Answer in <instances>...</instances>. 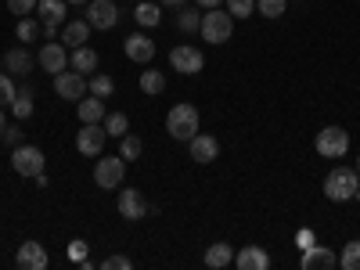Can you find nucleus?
<instances>
[{
  "instance_id": "nucleus-42",
  "label": "nucleus",
  "mask_w": 360,
  "mask_h": 270,
  "mask_svg": "<svg viewBox=\"0 0 360 270\" xmlns=\"http://www.w3.org/2000/svg\"><path fill=\"white\" fill-rule=\"evenodd\" d=\"M159 4H162V8H184L188 0H159Z\"/></svg>"
},
{
  "instance_id": "nucleus-16",
  "label": "nucleus",
  "mask_w": 360,
  "mask_h": 270,
  "mask_svg": "<svg viewBox=\"0 0 360 270\" xmlns=\"http://www.w3.org/2000/svg\"><path fill=\"white\" fill-rule=\"evenodd\" d=\"M234 263H238V270H266L270 266V256L259 245H245V249L234 252Z\"/></svg>"
},
{
  "instance_id": "nucleus-24",
  "label": "nucleus",
  "mask_w": 360,
  "mask_h": 270,
  "mask_svg": "<svg viewBox=\"0 0 360 270\" xmlns=\"http://www.w3.org/2000/svg\"><path fill=\"white\" fill-rule=\"evenodd\" d=\"M134 18H137L141 29H155V25L162 22V4H159V0H155V4H137Z\"/></svg>"
},
{
  "instance_id": "nucleus-17",
  "label": "nucleus",
  "mask_w": 360,
  "mask_h": 270,
  "mask_svg": "<svg viewBox=\"0 0 360 270\" xmlns=\"http://www.w3.org/2000/svg\"><path fill=\"white\" fill-rule=\"evenodd\" d=\"M33 54H29L25 47H11L8 54H4V72H11V76H29L33 72Z\"/></svg>"
},
{
  "instance_id": "nucleus-35",
  "label": "nucleus",
  "mask_w": 360,
  "mask_h": 270,
  "mask_svg": "<svg viewBox=\"0 0 360 270\" xmlns=\"http://www.w3.org/2000/svg\"><path fill=\"white\" fill-rule=\"evenodd\" d=\"M256 11L263 18H281L285 15V0H256Z\"/></svg>"
},
{
  "instance_id": "nucleus-44",
  "label": "nucleus",
  "mask_w": 360,
  "mask_h": 270,
  "mask_svg": "<svg viewBox=\"0 0 360 270\" xmlns=\"http://www.w3.org/2000/svg\"><path fill=\"white\" fill-rule=\"evenodd\" d=\"M4 127H8V123H4V108H0V137H4Z\"/></svg>"
},
{
  "instance_id": "nucleus-25",
  "label": "nucleus",
  "mask_w": 360,
  "mask_h": 270,
  "mask_svg": "<svg viewBox=\"0 0 360 270\" xmlns=\"http://www.w3.org/2000/svg\"><path fill=\"white\" fill-rule=\"evenodd\" d=\"M198 25H202V8H176V29L180 33H198Z\"/></svg>"
},
{
  "instance_id": "nucleus-30",
  "label": "nucleus",
  "mask_w": 360,
  "mask_h": 270,
  "mask_svg": "<svg viewBox=\"0 0 360 270\" xmlns=\"http://www.w3.org/2000/svg\"><path fill=\"white\" fill-rule=\"evenodd\" d=\"M11 112H15V119H29V115H33V90L18 86V98L11 101Z\"/></svg>"
},
{
  "instance_id": "nucleus-21",
  "label": "nucleus",
  "mask_w": 360,
  "mask_h": 270,
  "mask_svg": "<svg viewBox=\"0 0 360 270\" xmlns=\"http://www.w3.org/2000/svg\"><path fill=\"white\" fill-rule=\"evenodd\" d=\"M76 115H79V123H101V119L108 115L105 112V98H79V108H76Z\"/></svg>"
},
{
  "instance_id": "nucleus-27",
  "label": "nucleus",
  "mask_w": 360,
  "mask_h": 270,
  "mask_svg": "<svg viewBox=\"0 0 360 270\" xmlns=\"http://www.w3.org/2000/svg\"><path fill=\"white\" fill-rule=\"evenodd\" d=\"M141 90H144V94H162V90H166V76L159 72V69H144L141 72Z\"/></svg>"
},
{
  "instance_id": "nucleus-3",
  "label": "nucleus",
  "mask_w": 360,
  "mask_h": 270,
  "mask_svg": "<svg viewBox=\"0 0 360 270\" xmlns=\"http://www.w3.org/2000/svg\"><path fill=\"white\" fill-rule=\"evenodd\" d=\"M198 33H202V40H209V44H227L231 33H234V18H231V11H217V8L202 11Z\"/></svg>"
},
{
  "instance_id": "nucleus-18",
  "label": "nucleus",
  "mask_w": 360,
  "mask_h": 270,
  "mask_svg": "<svg viewBox=\"0 0 360 270\" xmlns=\"http://www.w3.org/2000/svg\"><path fill=\"white\" fill-rule=\"evenodd\" d=\"M339 263V256L328 249V245H310V249H303V259H299V266L303 270H314V266H335Z\"/></svg>"
},
{
  "instance_id": "nucleus-6",
  "label": "nucleus",
  "mask_w": 360,
  "mask_h": 270,
  "mask_svg": "<svg viewBox=\"0 0 360 270\" xmlns=\"http://www.w3.org/2000/svg\"><path fill=\"white\" fill-rule=\"evenodd\" d=\"M11 166L18 176H37V173H44V152L37 144H18L11 152Z\"/></svg>"
},
{
  "instance_id": "nucleus-10",
  "label": "nucleus",
  "mask_w": 360,
  "mask_h": 270,
  "mask_svg": "<svg viewBox=\"0 0 360 270\" xmlns=\"http://www.w3.org/2000/svg\"><path fill=\"white\" fill-rule=\"evenodd\" d=\"M83 18L90 22V29H115L119 22V8L112 4V0H90Z\"/></svg>"
},
{
  "instance_id": "nucleus-32",
  "label": "nucleus",
  "mask_w": 360,
  "mask_h": 270,
  "mask_svg": "<svg viewBox=\"0 0 360 270\" xmlns=\"http://www.w3.org/2000/svg\"><path fill=\"white\" fill-rule=\"evenodd\" d=\"M15 37H18L22 44H33V40L40 37V25H37L33 18H29V15H25V18H18V29H15Z\"/></svg>"
},
{
  "instance_id": "nucleus-12",
  "label": "nucleus",
  "mask_w": 360,
  "mask_h": 270,
  "mask_svg": "<svg viewBox=\"0 0 360 270\" xmlns=\"http://www.w3.org/2000/svg\"><path fill=\"white\" fill-rule=\"evenodd\" d=\"M119 213H123V220H141L148 213H155V209L148 205V198L137 188H123L119 191Z\"/></svg>"
},
{
  "instance_id": "nucleus-23",
  "label": "nucleus",
  "mask_w": 360,
  "mask_h": 270,
  "mask_svg": "<svg viewBox=\"0 0 360 270\" xmlns=\"http://www.w3.org/2000/svg\"><path fill=\"white\" fill-rule=\"evenodd\" d=\"M65 4H69V0H37V15H40V22L65 25Z\"/></svg>"
},
{
  "instance_id": "nucleus-2",
  "label": "nucleus",
  "mask_w": 360,
  "mask_h": 270,
  "mask_svg": "<svg viewBox=\"0 0 360 270\" xmlns=\"http://www.w3.org/2000/svg\"><path fill=\"white\" fill-rule=\"evenodd\" d=\"M166 134L173 141H191L198 134V108L195 105H173L166 115Z\"/></svg>"
},
{
  "instance_id": "nucleus-15",
  "label": "nucleus",
  "mask_w": 360,
  "mask_h": 270,
  "mask_svg": "<svg viewBox=\"0 0 360 270\" xmlns=\"http://www.w3.org/2000/svg\"><path fill=\"white\" fill-rule=\"evenodd\" d=\"M123 51H127V58L130 62H137V65H148L155 58V40H148L144 33H130L127 40H123Z\"/></svg>"
},
{
  "instance_id": "nucleus-9",
  "label": "nucleus",
  "mask_w": 360,
  "mask_h": 270,
  "mask_svg": "<svg viewBox=\"0 0 360 270\" xmlns=\"http://www.w3.org/2000/svg\"><path fill=\"white\" fill-rule=\"evenodd\" d=\"M65 51H69L65 44H58V40H47V44L40 47V54H37L40 69H44V72H51V76L65 72V69H69V54H65Z\"/></svg>"
},
{
  "instance_id": "nucleus-14",
  "label": "nucleus",
  "mask_w": 360,
  "mask_h": 270,
  "mask_svg": "<svg viewBox=\"0 0 360 270\" xmlns=\"http://www.w3.org/2000/svg\"><path fill=\"white\" fill-rule=\"evenodd\" d=\"M188 152H191L195 162L209 166V162H217V155H220V141H217L213 134H195V137L188 141Z\"/></svg>"
},
{
  "instance_id": "nucleus-40",
  "label": "nucleus",
  "mask_w": 360,
  "mask_h": 270,
  "mask_svg": "<svg viewBox=\"0 0 360 270\" xmlns=\"http://www.w3.org/2000/svg\"><path fill=\"white\" fill-rule=\"evenodd\" d=\"M40 37H44V40H58V25L44 22V25H40Z\"/></svg>"
},
{
  "instance_id": "nucleus-13",
  "label": "nucleus",
  "mask_w": 360,
  "mask_h": 270,
  "mask_svg": "<svg viewBox=\"0 0 360 270\" xmlns=\"http://www.w3.org/2000/svg\"><path fill=\"white\" fill-rule=\"evenodd\" d=\"M15 263H18L22 270H47L51 256H47V249H44L40 242H22L18 252H15Z\"/></svg>"
},
{
  "instance_id": "nucleus-7",
  "label": "nucleus",
  "mask_w": 360,
  "mask_h": 270,
  "mask_svg": "<svg viewBox=\"0 0 360 270\" xmlns=\"http://www.w3.org/2000/svg\"><path fill=\"white\" fill-rule=\"evenodd\" d=\"M169 65L176 72H184V76H195V72L205 69V54L198 47H191V44H180V47L169 51Z\"/></svg>"
},
{
  "instance_id": "nucleus-26",
  "label": "nucleus",
  "mask_w": 360,
  "mask_h": 270,
  "mask_svg": "<svg viewBox=\"0 0 360 270\" xmlns=\"http://www.w3.org/2000/svg\"><path fill=\"white\" fill-rule=\"evenodd\" d=\"M101 127H105L108 137H123V134H130V119H127L123 112H108V115L101 119Z\"/></svg>"
},
{
  "instance_id": "nucleus-38",
  "label": "nucleus",
  "mask_w": 360,
  "mask_h": 270,
  "mask_svg": "<svg viewBox=\"0 0 360 270\" xmlns=\"http://www.w3.org/2000/svg\"><path fill=\"white\" fill-rule=\"evenodd\" d=\"M69 259L83 263V259H86V242H72V245H69Z\"/></svg>"
},
{
  "instance_id": "nucleus-11",
  "label": "nucleus",
  "mask_w": 360,
  "mask_h": 270,
  "mask_svg": "<svg viewBox=\"0 0 360 270\" xmlns=\"http://www.w3.org/2000/svg\"><path fill=\"white\" fill-rule=\"evenodd\" d=\"M54 94L65 98V101H79L86 94V76H79L76 69H65L54 76Z\"/></svg>"
},
{
  "instance_id": "nucleus-41",
  "label": "nucleus",
  "mask_w": 360,
  "mask_h": 270,
  "mask_svg": "<svg viewBox=\"0 0 360 270\" xmlns=\"http://www.w3.org/2000/svg\"><path fill=\"white\" fill-rule=\"evenodd\" d=\"M217 4H224V0H195V8H202V11H209V8H217Z\"/></svg>"
},
{
  "instance_id": "nucleus-36",
  "label": "nucleus",
  "mask_w": 360,
  "mask_h": 270,
  "mask_svg": "<svg viewBox=\"0 0 360 270\" xmlns=\"http://www.w3.org/2000/svg\"><path fill=\"white\" fill-rule=\"evenodd\" d=\"M8 11L18 15V18H25V15L37 11V0H8Z\"/></svg>"
},
{
  "instance_id": "nucleus-28",
  "label": "nucleus",
  "mask_w": 360,
  "mask_h": 270,
  "mask_svg": "<svg viewBox=\"0 0 360 270\" xmlns=\"http://www.w3.org/2000/svg\"><path fill=\"white\" fill-rule=\"evenodd\" d=\"M141 152H144V141H141V137H134V134H123V137H119V155H123L127 162L141 159Z\"/></svg>"
},
{
  "instance_id": "nucleus-34",
  "label": "nucleus",
  "mask_w": 360,
  "mask_h": 270,
  "mask_svg": "<svg viewBox=\"0 0 360 270\" xmlns=\"http://www.w3.org/2000/svg\"><path fill=\"white\" fill-rule=\"evenodd\" d=\"M224 4H227L231 18H249V15H256V0H224Z\"/></svg>"
},
{
  "instance_id": "nucleus-4",
  "label": "nucleus",
  "mask_w": 360,
  "mask_h": 270,
  "mask_svg": "<svg viewBox=\"0 0 360 270\" xmlns=\"http://www.w3.org/2000/svg\"><path fill=\"white\" fill-rule=\"evenodd\" d=\"M123 180H127V159L123 155H101L94 162V184L98 188L115 191V188H123Z\"/></svg>"
},
{
  "instance_id": "nucleus-1",
  "label": "nucleus",
  "mask_w": 360,
  "mask_h": 270,
  "mask_svg": "<svg viewBox=\"0 0 360 270\" xmlns=\"http://www.w3.org/2000/svg\"><path fill=\"white\" fill-rule=\"evenodd\" d=\"M360 188V173L349 169V166H335L332 173L324 176V195L332 202H349Z\"/></svg>"
},
{
  "instance_id": "nucleus-39",
  "label": "nucleus",
  "mask_w": 360,
  "mask_h": 270,
  "mask_svg": "<svg viewBox=\"0 0 360 270\" xmlns=\"http://www.w3.org/2000/svg\"><path fill=\"white\" fill-rule=\"evenodd\" d=\"M4 141H8L11 148H18V144H22V130H18V127H4Z\"/></svg>"
},
{
  "instance_id": "nucleus-20",
  "label": "nucleus",
  "mask_w": 360,
  "mask_h": 270,
  "mask_svg": "<svg viewBox=\"0 0 360 270\" xmlns=\"http://www.w3.org/2000/svg\"><path fill=\"white\" fill-rule=\"evenodd\" d=\"M86 40H90V22H86V18H79V22H65V29H62V44H65L69 51L83 47Z\"/></svg>"
},
{
  "instance_id": "nucleus-29",
  "label": "nucleus",
  "mask_w": 360,
  "mask_h": 270,
  "mask_svg": "<svg viewBox=\"0 0 360 270\" xmlns=\"http://www.w3.org/2000/svg\"><path fill=\"white\" fill-rule=\"evenodd\" d=\"M86 90H90L94 98H112L115 79H112V76H105V72H94V76H90V83H86Z\"/></svg>"
},
{
  "instance_id": "nucleus-8",
  "label": "nucleus",
  "mask_w": 360,
  "mask_h": 270,
  "mask_svg": "<svg viewBox=\"0 0 360 270\" xmlns=\"http://www.w3.org/2000/svg\"><path fill=\"white\" fill-rule=\"evenodd\" d=\"M105 127L101 123H83L79 127V134H76V152L79 155H90V159H94V155H101L105 152Z\"/></svg>"
},
{
  "instance_id": "nucleus-5",
  "label": "nucleus",
  "mask_w": 360,
  "mask_h": 270,
  "mask_svg": "<svg viewBox=\"0 0 360 270\" xmlns=\"http://www.w3.org/2000/svg\"><path fill=\"white\" fill-rule=\"evenodd\" d=\"M314 148H317V155H324V159H342L349 152V134L342 127H324L317 134Z\"/></svg>"
},
{
  "instance_id": "nucleus-43",
  "label": "nucleus",
  "mask_w": 360,
  "mask_h": 270,
  "mask_svg": "<svg viewBox=\"0 0 360 270\" xmlns=\"http://www.w3.org/2000/svg\"><path fill=\"white\" fill-rule=\"evenodd\" d=\"M69 4H72V8H86V4H90V0H69Z\"/></svg>"
},
{
  "instance_id": "nucleus-19",
  "label": "nucleus",
  "mask_w": 360,
  "mask_h": 270,
  "mask_svg": "<svg viewBox=\"0 0 360 270\" xmlns=\"http://www.w3.org/2000/svg\"><path fill=\"white\" fill-rule=\"evenodd\" d=\"M69 69H76L79 76H94V69H98V51H90L86 44L76 47V51L69 54Z\"/></svg>"
},
{
  "instance_id": "nucleus-31",
  "label": "nucleus",
  "mask_w": 360,
  "mask_h": 270,
  "mask_svg": "<svg viewBox=\"0 0 360 270\" xmlns=\"http://www.w3.org/2000/svg\"><path fill=\"white\" fill-rule=\"evenodd\" d=\"M339 266L342 270H360V242H346V249L339 252Z\"/></svg>"
},
{
  "instance_id": "nucleus-46",
  "label": "nucleus",
  "mask_w": 360,
  "mask_h": 270,
  "mask_svg": "<svg viewBox=\"0 0 360 270\" xmlns=\"http://www.w3.org/2000/svg\"><path fill=\"white\" fill-rule=\"evenodd\" d=\"M356 173H360V155H356Z\"/></svg>"
},
{
  "instance_id": "nucleus-22",
  "label": "nucleus",
  "mask_w": 360,
  "mask_h": 270,
  "mask_svg": "<svg viewBox=\"0 0 360 270\" xmlns=\"http://www.w3.org/2000/svg\"><path fill=\"white\" fill-rule=\"evenodd\" d=\"M234 263V249L227 245V242H213L205 249V266L209 270H224V266H231Z\"/></svg>"
},
{
  "instance_id": "nucleus-37",
  "label": "nucleus",
  "mask_w": 360,
  "mask_h": 270,
  "mask_svg": "<svg viewBox=\"0 0 360 270\" xmlns=\"http://www.w3.org/2000/svg\"><path fill=\"white\" fill-rule=\"evenodd\" d=\"M134 263H130V256H108V259H101V270H130Z\"/></svg>"
},
{
  "instance_id": "nucleus-33",
  "label": "nucleus",
  "mask_w": 360,
  "mask_h": 270,
  "mask_svg": "<svg viewBox=\"0 0 360 270\" xmlns=\"http://www.w3.org/2000/svg\"><path fill=\"white\" fill-rule=\"evenodd\" d=\"M15 98H18V86H15L11 72H0V108H4V105H11Z\"/></svg>"
},
{
  "instance_id": "nucleus-45",
  "label": "nucleus",
  "mask_w": 360,
  "mask_h": 270,
  "mask_svg": "<svg viewBox=\"0 0 360 270\" xmlns=\"http://www.w3.org/2000/svg\"><path fill=\"white\" fill-rule=\"evenodd\" d=\"M353 198H356V202H360V188H356V195H353Z\"/></svg>"
}]
</instances>
